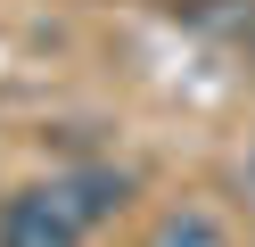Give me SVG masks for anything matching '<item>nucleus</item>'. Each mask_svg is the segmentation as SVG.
I'll use <instances>...</instances> for the list:
<instances>
[{
    "instance_id": "1",
    "label": "nucleus",
    "mask_w": 255,
    "mask_h": 247,
    "mask_svg": "<svg viewBox=\"0 0 255 247\" xmlns=\"http://www.w3.org/2000/svg\"><path fill=\"white\" fill-rule=\"evenodd\" d=\"M74 231L66 223H41V206H17V223H8V247H66Z\"/></svg>"
}]
</instances>
